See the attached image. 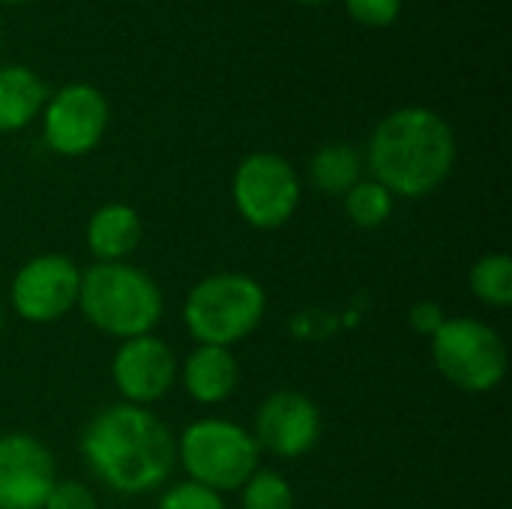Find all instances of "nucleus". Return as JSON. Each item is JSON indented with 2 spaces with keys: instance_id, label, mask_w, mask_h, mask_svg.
<instances>
[{
  "instance_id": "obj_1",
  "label": "nucleus",
  "mask_w": 512,
  "mask_h": 509,
  "mask_svg": "<svg viewBox=\"0 0 512 509\" xmlns=\"http://www.w3.org/2000/svg\"><path fill=\"white\" fill-rule=\"evenodd\" d=\"M81 453L90 471L120 495L159 489L177 462V444L168 426L141 405H114L99 411L84 435Z\"/></svg>"
},
{
  "instance_id": "obj_2",
  "label": "nucleus",
  "mask_w": 512,
  "mask_h": 509,
  "mask_svg": "<svg viewBox=\"0 0 512 509\" xmlns=\"http://www.w3.org/2000/svg\"><path fill=\"white\" fill-rule=\"evenodd\" d=\"M453 165L456 135L450 123L432 108H396L372 132L369 168L390 195H432L450 177Z\"/></svg>"
},
{
  "instance_id": "obj_3",
  "label": "nucleus",
  "mask_w": 512,
  "mask_h": 509,
  "mask_svg": "<svg viewBox=\"0 0 512 509\" xmlns=\"http://www.w3.org/2000/svg\"><path fill=\"white\" fill-rule=\"evenodd\" d=\"M78 306L96 330L123 342L147 336L162 318V294L156 282L123 261L90 267L81 276Z\"/></svg>"
},
{
  "instance_id": "obj_4",
  "label": "nucleus",
  "mask_w": 512,
  "mask_h": 509,
  "mask_svg": "<svg viewBox=\"0 0 512 509\" xmlns=\"http://www.w3.org/2000/svg\"><path fill=\"white\" fill-rule=\"evenodd\" d=\"M264 288L243 273H216L198 282L183 306L186 327L201 345L228 348L246 339L264 318Z\"/></svg>"
},
{
  "instance_id": "obj_5",
  "label": "nucleus",
  "mask_w": 512,
  "mask_h": 509,
  "mask_svg": "<svg viewBox=\"0 0 512 509\" xmlns=\"http://www.w3.org/2000/svg\"><path fill=\"white\" fill-rule=\"evenodd\" d=\"M438 372L465 393H489L507 375V345L483 321L447 318L432 336Z\"/></svg>"
},
{
  "instance_id": "obj_6",
  "label": "nucleus",
  "mask_w": 512,
  "mask_h": 509,
  "mask_svg": "<svg viewBox=\"0 0 512 509\" xmlns=\"http://www.w3.org/2000/svg\"><path fill=\"white\" fill-rule=\"evenodd\" d=\"M180 459L192 483L213 492H231L246 486L258 471V444L237 423L198 420L180 438Z\"/></svg>"
},
{
  "instance_id": "obj_7",
  "label": "nucleus",
  "mask_w": 512,
  "mask_h": 509,
  "mask_svg": "<svg viewBox=\"0 0 512 509\" xmlns=\"http://www.w3.org/2000/svg\"><path fill=\"white\" fill-rule=\"evenodd\" d=\"M234 204L252 228L285 225L300 204V180L279 153H252L234 171Z\"/></svg>"
},
{
  "instance_id": "obj_8",
  "label": "nucleus",
  "mask_w": 512,
  "mask_h": 509,
  "mask_svg": "<svg viewBox=\"0 0 512 509\" xmlns=\"http://www.w3.org/2000/svg\"><path fill=\"white\" fill-rule=\"evenodd\" d=\"M108 129V99L99 87L72 81L48 96L42 108L45 144L60 156L90 153Z\"/></svg>"
},
{
  "instance_id": "obj_9",
  "label": "nucleus",
  "mask_w": 512,
  "mask_h": 509,
  "mask_svg": "<svg viewBox=\"0 0 512 509\" xmlns=\"http://www.w3.org/2000/svg\"><path fill=\"white\" fill-rule=\"evenodd\" d=\"M81 273L66 255H39L12 279V306L24 321L48 324L78 303Z\"/></svg>"
},
{
  "instance_id": "obj_10",
  "label": "nucleus",
  "mask_w": 512,
  "mask_h": 509,
  "mask_svg": "<svg viewBox=\"0 0 512 509\" xmlns=\"http://www.w3.org/2000/svg\"><path fill=\"white\" fill-rule=\"evenodd\" d=\"M54 483V459L42 441L0 435V509H42Z\"/></svg>"
},
{
  "instance_id": "obj_11",
  "label": "nucleus",
  "mask_w": 512,
  "mask_h": 509,
  "mask_svg": "<svg viewBox=\"0 0 512 509\" xmlns=\"http://www.w3.org/2000/svg\"><path fill=\"white\" fill-rule=\"evenodd\" d=\"M114 384L120 390V396L129 405H150L159 402L177 378V360L171 354V348L162 339L147 336H135L126 339L117 354H114Z\"/></svg>"
},
{
  "instance_id": "obj_12",
  "label": "nucleus",
  "mask_w": 512,
  "mask_h": 509,
  "mask_svg": "<svg viewBox=\"0 0 512 509\" xmlns=\"http://www.w3.org/2000/svg\"><path fill=\"white\" fill-rule=\"evenodd\" d=\"M258 447L270 450L279 459H297L318 444L321 414L312 399L282 390L273 393L258 411Z\"/></svg>"
},
{
  "instance_id": "obj_13",
  "label": "nucleus",
  "mask_w": 512,
  "mask_h": 509,
  "mask_svg": "<svg viewBox=\"0 0 512 509\" xmlns=\"http://www.w3.org/2000/svg\"><path fill=\"white\" fill-rule=\"evenodd\" d=\"M45 102L48 87L33 69L21 63L0 66V132L24 129L36 114H42Z\"/></svg>"
},
{
  "instance_id": "obj_14",
  "label": "nucleus",
  "mask_w": 512,
  "mask_h": 509,
  "mask_svg": "<svg viewBox=\"0 0 512 509\" xmlns=\"http://www.w3.org/2000/svg\"><path fill=\"white\" fill-rule=\"evenodd\" d=\"M141 240V219L129 204H105L87 222V243L99 264L123 261Z\"/></svg>"
},
{
  "instance_id": "obj_15",
  "label": "nucleus",
  "mask_w": 512,
  "mask_h": 509,
  "mask_svg": "<svg viewBox=\"0 0 512 509\" xmlns=\"http://www.w3.org/2000/svg\"><path fill=\"white\" fill-rule=\"evenodd\" d=\"M183 384L189 396L201 405H216L228 399L237 387V363L228 348L201 345L183 366Z\"/></svg>"
},
{
  "instance_id": "obj_16",
  "label": "nucleus",
  "mask_w": 512,
  "mask_h": 509,
  "mask_svg": "<svg viewBox=\"0 0 512 509\" xmlns=\"http://www.w3.org/2000/svg\"><path fill=\"white\" fill-rule=\"evenodd\" d=\"M309 174H312V183H315L321 192L345 195L351 186L360 183L363 156H360V150L351 147V144H327V147H321V150L312 156Z\"/></svg>"
},
{
  "instance_id": "obj_17",
  "label": "nucleus",
  "mask_w": 512,
  "mask_h": 509,
  "mask_svg": "<svg viewBox=\"0 0 512 509\" xmlns=\"http://www.w3.org/2000/svg\"><path fill=\"white\" fill-rule=\"evenodd\" d=\"M471 291L486 306H510L512 303V261L507 255H486L471 270Z\"/></svg>"
},
{
  "instance_id": "obj_18",
  "label": "nucleus",
  "mask_w": 512,
  "mask_h": 509,
  "mask_svg": "<svg viewBox=\"0 0 512 509\" xmlns=\"http://www.w3.org/2000/svg\"><path fill=\"white\" fill-rule=\"evenodd\" d=\"M345 210L354 225L360 228H378L393 213V195L378 180H360L345 192Z\"/></svg>"
},
{
  "instance_id": "obj_19",
  "label": "nucleus",
  "mask_w": 512,
  "mask_h": 509,
  "mask_svg": "<svg viewBox=\"0 0 512 509\" xmlns=\"http://www.w3.org/2000/svg\"><path fill=\"white\" fill-rule=\"evenodd\" d=\"M243 509H294V492L276 471H255L243 489Z\"/></svg>"
},
{
  "instance_id": "obj_20",
  "label": "nucleus",
  "mask_w": 512,
  "mask_h": 509,
  "mask_svg": "<svg viewBox=\"0 0 512 509\" xmlns=\"http://www.w3.org/2000/svg\"><path fill=\"white\" fill-rule=\"evenodd\" d=\"M156 509H225V504H222L219 492H213V489L189 480V483L171 486L162 495V501H159Z\"/></svg>"
},
{
  "instance_id": "obj_21",
  "label": "nucleus",
  "mask_w": 512,
  "mask_h": 509,
  "mask_svg": "<svg viewBox=\"0 0 512 509\" xmlns=\"http://www.w3.org/2000/svg\"><path fill=\"white\" fill-rule=\"evenodd\" d=\"M345 9L363 27H390L402 12V0H345Z\"/></svg>"
},
{
  "instance_id": "obj_22",
  "label": "nucleus",
  "mask_w": 512,
  "mask_h": 509,
  "mask_svg": "<svg viewBox=\"0 0 512 509\" xmlns=\"http://www.w3.org/2000/svg\"><path fill=\"white\" fill-rule=\"evenodd\" d=\"M42 509H96V498L87 486L75 480H63V483H54Z\"/></svg>"
},
{
  "instance_id": "obj_23",
  "label": "nucleus",
  "mask_w": 512,
  "mask_h": 509,
  "mask_svg": "<svg viewBox=\"0 0 512 509\" xmlns=\"http://www.w3.org/2000/svg\"><path fill=\"white\" fill-rule=\"evenodd\" d=\"M447 318H444V309L438 306V303H417L414 309H411V327L417 330V333H423V336H435L438 333V327L444 324Z\"/></svg>"
},
{
  "instance_id": "obj_24",
  "label": "nucleus",
  "mask_w": 512,
  "mask_h": 509,
  "mask_svg": "<svg viewBox=\"0 0 512 509\" xmlns=\"http://www.w3.org/2000/svg\"><path fill=\"white\" fill-rule=\"evenodd\" d=\"M294 3H303V6H321V3H330V0H294Z\"/></svg>"
},
{
  "instance_id": "obj_25",
  "label": "nucleus",
  "mask_w": 512,
  "mask_h": 509,
  "mask_svg": "<svg viewBox=\"0 0 512 509\" xmlns=\"http://www.w3.org/2000/svg\"><path fill=\"white\" fill-rule=\"evenodd\" d=\"M0 3H9V6H15V3H27V0H0Z\"/></svg>"
},
{
  "instance_id": "obj_26",
  "label": "nucleus",
  "mask_w": 512,
  "mask_h": 509,
  "mask_svg": "<svg viewBox=\"0 0 512 509\" xmlns=\"http://www.w3.org/2000/svg\"><path fill=\"white\" fill-rule=\"evenodd\" d=\"M0 330H3V315H0Z\"/></svg>"
}]
</instances>
